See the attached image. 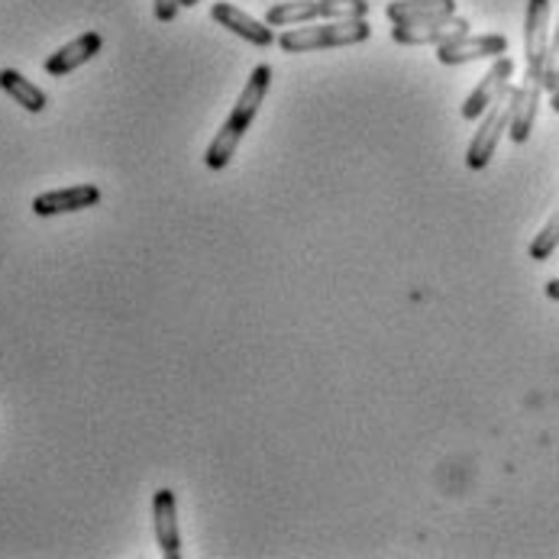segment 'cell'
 Here are the masks:
<instances>
[{"label":"cell","mask_w":559,"mask_h":559,"mask_svg":"<svg viewBox=\"0 0 559 559\" xmlns=\"http://www.w3.org/2000/svg\"><path fill=\"white\" fill-rule=\"evenodd\" d=\"M544 91H557L559 84V23H557V33H554V39H550V52H547V66H544Z\"/></svg>","instance_id":"obj_17"},{"label":"cell","mask_w":559,"mask_h":559,"mask_svg":"<svg viewBox=\"0 0 559 559\" xmlns=\"http://www.w3.org/2000/svg\"><path fill=\"white\" fill-rule=\"evenodd\" d=\"M469 33V20L463 16H440V20H424V23H407V26H395L392 39L399 46H447L460 36Z\"/></svg>","instance_id":"obj_6"},{"label":"cell","mask_w":559,"mask_h":559,"mask_svg":"<svg viewBox=\"0 0 559 559\" xmlns=\"http://www.w3.org/2000/svg\"><path fill=\"white\" fill-rule=\"evenodd\" d=\"M544 292H547V298H550V301H559V278L547 282V288H544Z\"/></svg>","instance_id":"obj_19"},{"label":"cell","mask_w":559,"mask_h":559,"mask_svg":"<svg viewBox=\"0 0 559 559\" xmlns=\"http://www.w3.org/2000/svg\"><path fill=\"white\" fill-rule=\"evenodd\" d=\"M559 246V211H554L550 214V221L544 224V230L534 237V242H531V259L534 262H547L554 252H557Z\"/></svg>","instance_id":"obj_16"},{"label":"cell","mask_w":559,"mask_h":559,"mask_svg":"<svg viewBox=\"0 0 559 559\" xmlns=\"http://www.w3.org/2000/svg\"><path fill=\"white\" fill-rule=\"evenodd\" d=\"M372 36V26L362 20H333L308 29H285L275 43L282 52H318V49H340V46H356Z\"/></svg>","instance_id":"obj_2"},{"label":"cell","mask_w":559,"mask_h":559,"mask_svg":"<svg viewBox=\"0 0 559 559\" xmlns=\"http://www.w3.org/2000/svg\"><path fill=\"white\" fill-rule=\"evenodd\" d=\"M369 0H285L269 7L265 23L275 26H305L308 20H362Z\"/></svg>","instance_id":"obj_3"},{"label":"cell","mask_w":559,"mask_h":559,"mask_svg":"<svg viewBox=\"0 0 559 559\" xmlns=\"http://www.w3.org/2000/svg\"><path fill=\"white\" fill-rule=\"evenodd\" d=\"M100 204V188L97 185H69L59 191H46L33 201L36 217H62V214H79Z\"/></svg>","instance_id":"obj_8"},{"label":"cell","mask_w":559,"mask_h":559,"mask_svg":"<svg viewBox=\"0 0 559 559\" xmlns=\"http://www.w3.org/2000/svg\"><path fill=\"white\" fill-rule=\"evenodd\" d=\"M100 49H104V36H100V33H94V29H91V33H81L79 39H72L69 46L56 49V52L43 62V69H46V75H52V79L72 75L75 69L87 66Z\"/></svg>","instance_id":"obj_12"},{"label":"cell","mask_w":559,"mask_h":559,"mask_svg":"<svg viewBox=\"0 0 559 559\" xmlns=\"http://www.w3.org/2000/svg\"><path fill=\"white\" fill-rule=\"evenodd\" d=\"M194 3H201V0H181V7H194Z\"/></svg>","instance_id":"obj_21"},{"label":"cell","mask_w":559,"mask_h":559,"mask_svg":"<svg viewBox=\"0 0 559 559\" xmlns=\"http://www.w3.org/2000/svg\"><path fill=\"white\" fill-rule=\"evenodd\" d=\"M511 91L514 87H508L485 114H481V127L476 130V136H473V143H469V150H466V165L473 168V171H481L491 156H495V150H498V140L508 133V123H511Z\"/></svg>","instance_id":"obj_4"},{"label":"cell","mask_w":559,"mask_h":559,"mask_svg":"<svg viewBox=\"0 0 559 559\" xmlns=\"http://www.w3.org/2000/svg\"><path fill=\"white\" fill-rule=\"evenodd\" d=\"M453 13H456V0H392L385 7V16L395 26L424 23V20H440V16H453Z\"/></svg>","instance_id":"obj_14"},{"label":"cell","mask_w":559,"mask_h":559,"mask_svg":"<svg viewBox=\"0 0 559 559\" xmlns=\"http://www.w3.org/2000/svg\"><path fill=\"white\" fill-rule=\"evenodd\" d=\"M269 84H272V66H255L249 81H246V87L240 91V97H237V104L230 107V117L224 120V127L217 130V136L211 140V146L204 153V165L211 171L227 168L230 159L237 156L242 136L249 133L252 120L259 117V107H262V100L269 94Z\"/></svg>","instance_id":"obj_1"},{"label":"cell","mask_w":559,"mask_h":559,"mask_svg":"<svg viewBox=\"0 0 559 559\" xmlns=\"http://www.w3.org/2000/svg\"><path fill=\"white\" fill-rule=\"evenodd\" d=\"M540 91L544 84L537 79H524L521 87L511 91V123H508V136L524 146L531 140L534 120H537V107H540Z\"/></svg>","instance_id":"obj_11"},{"label":"cell","mask_w":559,"mask_h":559,"mask_svg":"<svg viewBox=\"0 0 559 559\" xmlns=\"http://www.w3.org/2000/svg\"><path fill=\"white\" fill-rule=\"evenodd\" d=\"M211 16H214L224 29L237 33L240 39L252 43V46H272V43H275V33H272L269 23H259L255 16H249L246 10L227 3V0L214 3V7H211Z\"/></svg>","instance_id":"obj_13"},{"label":"cell","mask_w":559,"mask_h":559,"mask_svg":"<svg viewBox=\"0 0 559 559\" xmlns=\"http://www.w3.org/2000/svg\"><path fill=\"white\" fill-rule=\"evenodd\" d=\"M178 7H181V0H153V10H156L159 23H171L178 16Z\"/></svg>","instance_id":"obj_18"},{"label":"cell","mask_w":559,"mask_h":559,"mask_svg":"<svg viewBox=\"0 0 559 559\" xmlns=\"http://www.w3.org/2000/svg\"><path fill=\"white\" fill-rule=\"evenodd\" d=\"M153 531L162 557L181 559V531H178V498L171 488H159L153 495Z\"/></svg>","instance_id":"obj_10"},{"label":"cell","mask_w":559,"mask_h":559,"mask_svg":"<svg viewBox=\"0 0 559 559\" xmlns=\"http://www.w3.org/2000/svg\"><path fill=\"white\" fill-rule=\"evenodd\" d=\"M514 75V62L508 56H498L495 66L481 75V81L476 84V91L463 100V120H479L481 114L511 87L508 81Z\"/></svg>","instance_id":"obj_9"},{"label":"cell","mask_w":559,"mask_h":559,"mask_svg":"<svg viewBox=\"0 0 559 559\" xmlns=\"http://www.w3.org/2000/svg\"><path fill=\"white\" fill-rule=\"evenodd\" d=\"M508 52V39L501 33H485V36H460L447 46H437V62L440 66H466L479 59H498Z\"/></svg>","instance_id":"obj_7"},{"label":"cell","mask_w":559,"mask_h":559,"mask_svg":"<svg viewBox=\"0 0 559 559\" xmlns=\"http://www.w3.org/2000/svg\"><path fill=\"white\" fill-rule=\"evenodd\" d=\"M0 91H3L7 97H13V100H16L23 110H29V114H43V110L49 107V94H46L43 87H36L26 75L13 72V69H3V72H0Z\"/></svg>","instance_id":"obj_15"},{"label":"cell","mask_w":559,"mask_h":559,"mask_svg":"<svg viewBox=\"0 0 559 559\" xmlns=\"http://www.w3.org/2000/svg\"><path fill=\"white\" fill-rule=\"evenodd\" d=\"M550 107L559 114V84H557V91H554V97H550Z\"/></svg>","instance_id":"obj_20"},{"label":"cell","mask_w":559,"mask_h":559,"mask_svg":"<svg viewBox=\"0 0 559 559\" xmlns=\"http://www.w3.org/2000/svg\"><path fill=\"white\" fill-rule=\"evenodd\" d=\"M547 52H550V0H527V16H524L527 79H544Z\"/></svg>","instance_id":"obj_5"}]
</instances>
